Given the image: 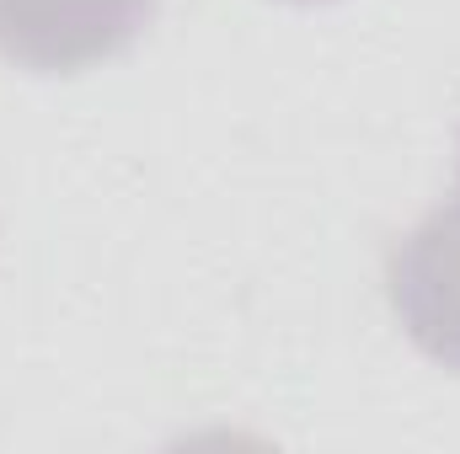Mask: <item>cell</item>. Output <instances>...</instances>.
I'll use <instances>...</instances> for the list:
<instances>
[{"instance_id":"6da1fadb","label":"cell","mask_w":460,"mask_h":454,"mask_svg":"<svg viewBox=\"0 0 460 454\" xmlns=\"http://www.w3.org/2000/svg\"><path fill=\"white\" fill-rule=\"evenodd\" d=\"M161 0H0V59L27 75H81L128 54Z\"/></svg>"},{"instance_id":"7a4b0ae2","label":"cell","mask_w":460,"mask_h":454,"mask_svg":"<svg viewBox=\"0 0 460 454\" xmlns=\"http://www.w3.org/2000/svg\"><path fill=\"white\" fill-rule=\"evenodd\" d=\"M385 294L407 342L429 363L460 374V161L445 204H434L396 240L385 262Z\"/></svg>"},{"instance_id":"3957f363","label":"cell","mask_w":460,"mask_h":454,"mask_svg":"<svg viewBox=\"0 0 460 454\" xmlns=\"http://www.w3.org/2000/svg\"><path fill=\"white\" fill-rule=\"evenodd\" d=\"M279 5H332V0H279Z\"/></svg>"}]
</instances>
